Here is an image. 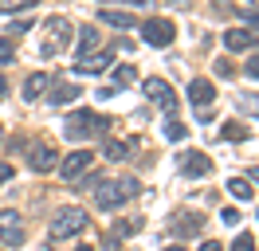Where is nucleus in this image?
Returning <instances> with one entry per match:
<instances>
[{
	"mask_svg": "<svg viewBox=\"0 0 259 251\" xmlns=\"http://www.w3.org/2000/svg\"><path fill=\"white\" fill-rule=\"evenodd\" d=\"M138 188L142 185H138L134 177H122V181H98L91 192H95V204L102 212H114V208H122L130 196H138Z\"/></svg>",
	"mask_w": 259,
	"mask_h": 251,
	"instance_id": "f257e3e1",
	"label": "nucleus"
},
{
	"mask_svg": "<svg viewBox=\"0 0 259 251\" xmlns=\"http://www.w3.org/2000/svg\"><path fill=\"white\" fill-rule=\"evenodd\" d=\"M71 39H75L71 20H67V16H51L48 24H44V44H39V55H44V59L59 55V51H67V47H71Z\"/></svg>",
	"mask_w": 259,
	"mask_h": 251,
	"instance_id": "f03ea898",
	"label": "nucleus"
},
{
	"mask_svg": "<svg viewBox=\"0 0 259 251\" xmlns=\"http://www.w3.org/2000/svg\"><path fill=\"white\" fill-rule=\"evenodd\" d=\"M110 130V118H98L95 110H75L71 118H67L63 134L71 141H87V138H98V134H106Z\"/></svg>",
	"mask_w": 259,
	"mask_h": 251,
	"instance_id": "7ed1b4c3",
	"label": "nucleus"
},
{
	"mask_svg": "<svg viewBox=\"0 0 259 251\" xmlns=\"http://www.w3.org/2000/svg\"><path fill=\"white\" fill-rule=\"evenodd\" d=\"M91 228V216H87V208H59L55 212V220H51V239H67V235H79V232H87Z\"/></svg>",
	"mask_w": 259,
	"mask_h": 251,
	"instance_id": "20e7f679",
	"label": "nucleus"
},
{
	"mask_svg": "<svg viewBox=\"0 0 259 251\" xmlns=\"http://www.w3.org/2000/svg\"><path fill=\"white\" fill-rule=\"evenodd\" d=\"M24 239H28L24 216H20L16 208H4V212H0V243H4V247H20Z\"/></svg>",
	"mask_w": 259,
	"mask_h": 251,
	"instance_id": "39448f33",
	"label": "nucleus"
},
{
	"mask_svg": "<svg viewBox=\"0 0 259 251\" xmlns=\"http://www.w3.org/2000/svg\"><path fill=\"white\" fill-rule=\"evenodd\" d=\"M138 28H142V39H146L149 47H169L173 39H177V28H173V20H161V16H153V20L138 24Z\"/></svg>",
	"mask_w": 259,
	"mask_h": 251,
	"instance_id": "423d86ee",
	"label": "nucleus"
},
{
	"mask_svg": "<svg viewBox=\"0 0 259 251\" xmlns=\"http://www.w3.org/2000/svg\"><path fill=\"white\" fill-rule=\"evenodd\" d=\"M142 91H146V98L149 102H153V106H161L165 114H173V110H177V98H173V87H169V82H165V78H146V82H142Z\"/></svg>",
	"mask_w": 259,
	"mask_h": 251,
	"instance_id": "0eeeda50",
	"label": "nucleus"
},
{
	"mask_svg": "<svg viewBox=\"0 0 259 251\" xmlns=\"http://www.w3.org/2000/svg\"><path fill=\"white\" fill-rule=\"evenodd\" d=\"M28 169H32V173H51V169H59V149H55L51 141H35L32 153H28Z\"/></svg>",
	"mask_w": 259,
	"mask_h": 251,
	"instance_id": "6e6552de",
	"label": "nucleus"
},
{
	"mask_svg": "<svg viewBox=\"0 0 259 251\" xmlns=\"http://www.w3.org/2000/svg\"><path fill=\"white\" fill-rule=\"evenodd\" d=\"M169 232L177 235V239H193V235L204 232V216L200 212H177V216L169 220Z\"/></svg>",
	"mask_w": 259,
	"mask_h": 251,
	"instance_id": "1a4fd4ad",
	"label": "nucleus"
},
{
	"mask_svg": "<svg viewBox=\"0 0 259 251\" xmlns=\"http://www.w3.org/2000/svg\"><path fill=\"white\" fill-rule=\"evenodd\" d=\"M95 165V153L91 149H75V153H67V157H59V173H63L67 181H75V177H82V173Z\"/></svg>",
	"mask_w": 259,
	"mask_h": 251,
	"instance_id": "9d476101",
	"label": "nucleus"
},
{
	"mask_svg": "<svg viewBox=\"0 0 259 251\" xmlns=\"http://www.w3.org/2000/svg\"><path fill=\"white\" fill-rule=\"evenodd\" d=\"M110 67H114V51H98V55H87V59L75 63L79 75H102V71H110Z\"/></svg>",
	"mask_w": 259,
	"mask_h": 251,
	"instance_id": "9b49d317",
	"label": "nucleus"
},
{
	"mask_svg": "<svg viewBox=\"0 0 259 251\" xmlns=\"http://www.w3.org/2000/svg\"><path fill=\"white\" fill-rule=\"evenodd\" d=\"M212 98H216V87H212L208 78H193V82H189V102H193V106L208 110Z\"/></svg>",
	"mask_w": 259,
	"mask_h": 251,
	"instance_id": "f8f14e48",
	"label": "nucleus"
},
{
	"mask_svg": "<svg viewBox=\"0 0 259 251\" xmlns=\"http://www.w3.org/2000/svg\"><path fill=\"white\" fill-rule=\"evenodd\" d=\"M181 173H185V177H208L212 161L200 153V149H193V153H185V161H181Z\"/></svg>",
	"mask_w": 259,
	"mask_h": 251,
	"instance_id": "ddd939ff",
	"label": "nucleus"
},
{
	"mask_svg": "<svg viewBox=\"0 0 259 251\" xmlns=\"http://www.w3.org/2000/svg\"><path fill=\"white\" fill-rule=\"evenodd\" d=\"M224 47L228 51H251V47H255V31H247V28L224 31Z\"/></svg>",
	"mask_w": 259,
	"mask_h": 251,
	"instance_id": "4468645a",
	"label": "nucleus"
},
{
	"mask_svg": "<svg viewBox=\"0 0 259 251\" xmlns=\"http://www.w3.org/2000/svg\"><path fill=\"white\" fill-rule=\"evenodd\" d=\"M98 47H102V31H98L95 24H87V28H79V59H87V55H95Z\"/></svg>",
	"mask_w": 259,
	"mask_h": 251,
	"instance_id": "2eb2a0df",
	"label": "nucleus"
},
{
	"mask_svg": "<svg viewBox=\"0 0 259 251\" xmlns=\"http://www.w3.org/2000/svg\"><path fill=\"white\" fill-rule=\"evenodd\" d=\"M79 82H67V78H59V82H55V91L48 94V102L51 106H67V102H75V98H79Z\"/></svg>",
	"mask_w": 259,
	"mask_h": 251,
	"instance_id": "dca6fc26",
	"label": "nucleus"
},
{
	"mask_svg": "<svg viewBox=\"0 0 259 251\" xmlns=\"http://www.w3.org/2000/svg\"><path fill=\"white\" fill-rule=\"evenodd\" d=\"M98 24H110V28H138V16L134 12H118V8H102Z\"/></svg>",
	"mask_w": 259,
	"mask_h": 251,
	"instance_id": "f3484780",
	"label": "nucleus"
},
{
	"mask_svg": "<svg viewBox=\"0 0 259 251\" xmlns=\"http://www.w3.org/2000/svg\"><path fill=\"white\" fill-rule=\"evenodd\" d=\"M48 87H51V75H44V71H35V75L28 78V82H24V98H28V102H35L39 94L48 91Z\"/></svg>",
	"mask_w": 259,
	"mask_h": 251,
	"instance_id": "a211bd4d",
	"label": "nucleus"
},
{
	"mask_svg": "<svg viewBox=\"0 0 259 251\" xmlns=\"http://www.w3.org/2000/svg\"><path fill=\"white\" fill-rule=\"evenodd\" d=\"M228 192H232L236 200H251V196H255V185H251L247 177H232V181H228Z\"/></svg>",
	"mask_w": 259,
	"mask_h": 251,
	"instance_id": "6ab92c4d",
	"label": "nucleus"
},
{
	"mask_svg": "<svg viewBox=\"0 0 259 251\" xmlns=\"http://www.w3.org/2000/svg\"><path fill=\"white\" fill-rule=\"evenodd\" d=\"M134 78H138L134 63H118V67H114V87H130Z\"/></svg>",
	"mask_w": 259,
	"mask_h": 251,
	"instance_id": "aec40b11",
	"label": "nucleus"
},
{
	"mask_svg": "<svg viewBox=\"0 0 259 251\" xmlns=\"http://www.w3.org/2000/svg\"><path fill=\"white\" fill-rule=\"evenodd\" d=\"M220 138H224V141H243V138H247V126H240V122H224Z\"/></svg>",
	"mask_w": 259,
	"mask_h": 251,
	"instance_id": "412c9836",
	"label": "nucleus"
},
{
	"mask_svg": "<svg viewBox=\"0 0 259 251\" xmlns=\"http://www.w3.org/2000/svg\"><path fill=\"white\" fill-rule=\"evenodd\" d=\"M35 4H39V0H0V12H28V8H35Z\"/></svg>",
	"mask_w": 259,
	"mask_h": 251,
	"instance_id": "4be33fe9",
	"label": "nucleus"
},
{
	"mask_svg": "<svg viewBox=\"0 0 259 251\" xmlns=\"http://www.w3.org/2000/svg\"><path fill=\"white\" fill-rule=\"evenodd\" d=\"M126 153H130V145L126 141H106V157H110V161H126Z\"/></svg>",
	"mask_w": 259,
	"mask_h": 251,
	"instance_id": "5701e85b",
	"label": "nucleus"
},
{
	"mask_svg": "<svg viewBox=\"0 0 259 251\" xmlns=\"http://www.w3.org/2000/svg\"><path fill=\"white\" fill-rule=\"evenodd\" d=\"M236 106L247 110V114H259V94L251 98V94H236Z\"/></svg>",
	"mask_w": 259,
	"mask_h": 251,
	"instance_id": "b1692460",
	"label": "nucleus"
},
{
	"mask_svg": "<svg viewBox=\"0 0 259 251\" xmlns=\"http://www.w3.org/2000/svg\"><path fill=\"white\" fill-rule=\"evenodd\" d=\"M232 251H255V235L240 232V235H236V243H232Z\"/></svg>",
	"mask_w": 259,
	"mask_h": 251,
	"instance_id": "393cba45",
	"label": "nucleus"
},
{
	"mask_svg": "<svg viewBox=\"0 0 259 251\" xmlns=\"http://www.w3.org/2000/svg\"><path fill=\"white\" fill-rule=\"evenodd\" d=\"M138 232H142V220H122L114 235H138Z\"/></svg>",
	"mask_w": 259,
	"mask_h": 251,
	"instance_id": "a878e982",
	"label": "nucleus"
},
{
	"mask_svg": "<svg viewBox=\"0 0 259 251\" xmlns=\"http://www.w3.org/2000/svg\"><path fill=\"white\" fill-rule=\"evenodd\" d=\"M12 55H16L12 39H0V67H4V63H12Z\"/></svg>",
	"mask_w": 259,
	"mask_h": 251,
	"instance_id": "bb28decb",
	"label": "nucleus"
},
{
	"mask_svg": "<svg viewBox=\"0 0 259 251\" xmlns=\"http://www.w3.org/2000/svg\"><path fill=\"white\" fill-rule=\"evenodd\" d=\"M243 75H247V78H259V51H255L247 63H243Z\"/></svg>",
	"mask_w": 259,
	"mask_h": 251,
	"instance_id": "cd10ccee",
	"label": "nucleus"
},
{
	"mask_svg": "<svg viewBox=\"0 0 259 251\" xmlns=\"http://www.w3.org/2000/svg\"><path fill=\"white\" fill-rule=\"evenodd\" d=\"M165 134H169V138H173V141H181V138H185V134H189V130H185V126H181V122H169V126H165Z\"/></svg>",
	"mask_w": 259,
	"mask_h": 251,
	"instance_id": "c85d7f7f",
	"label": "nucleus"
},
{
	"mask_svg": "<svg viewBox=\"0 0 259 251\" xmlns=\"http://www.w3.org/2000/svg\"><path fill=\"white\" fill-rule=\"evenodd\" d=\"M220 220H224L228 228H236V224H240V212H236V208H224V212H220Z\"/></svg>",
	"mask_w": 259,
	"mask_h": 251,
	"instance_id": "c756f323",
	"label": "nucleus"
},
{
	"mask_svg": "<svg viewBox=\"0 0 259 251\" xmlns=\"http://www.w3.org/2000/svg\"><path fill=\"white\" fill-rule=\"evenodd\" d=\"M212 67H216V75H232V71H236V67H232V63H228V59H216V63H212Z\"/></svg>",
	"mask_w": 259,
	"mask_h": 251,
	"instance_id": "7c9ffc66",
	"label": "nucleus"
},
{
	"mask_svg": "<svg viewBox=\"0 0 259 251\" xmlns=\"http://www.w3.org/2000/svg\"><path fill=\"white\" fill-rule=\"evenodd\" d=\"M8 181H12V165H8V161H0V185H8Z\"/></svg>",
	"mask_w": 259,
	"mask_h": 251,
	"instance_id": "2f4dec72",
	"label": "nucleus"
},
{
	"mask_svg": "<svg viewBox=\"0 0 259 251\" xmlns=\"http://www.w3.org/2000/svg\"><path fill=\"white\" fill-rule=\"evenodd\" d=\"M247 31H255V35H259V12H247Z\"/></svg>",
	"mask_w": 259,
	"mask_h": 251,
	"instance_id": "473e14b6",
	"label": "nucleus"
},
{
	"mask_svg": "<svg viewBox=\"0 0 259 251\" xmlns=\"http://www.w3.org/2000/svg\"><path fill=\"white\" fill-rule=\"evenodd\" d=\"M200 251H224V247H220L216 239H204V243H200Z\"/></svg>",
	"mask_w": 259,
	"mask_h": 251,
	"instance_id": "72a5a7b5",
	"label": "nucleus"
},
{
	"mask_svg": "<svg viewBox=\"0 0 259 251\" xmlns=\"http://www.w3.org/2000/svg\"><path fill=\"white\" fill-rule=\"evenodd\" d=\"M130 8H146V4H153V0H126Z\"/></svg>",
	"mask_w": 259,
	"mask_h": 251,
	"instance_id": "f704fd0d",
	"label": "nucleus"
},
{
	"mask_svg": "<svg viewBox=\"0 0 259 251\" xmlns=\"http://www.w3.org/2000/svg\"><path fill=\"white\" fill-rule=\"evenodd\" d=\"M4 94H8V82H4V75H0V98H4Z\"/></svg>",
	"mask_w": 259,
	"mask_h": 251,
	"instance_id": "c9c22d12",
	"label": "nucleus"
},
{
	"mask_svg": "<svg viewBox=\"0 0 259 251\" xmlns=\"http://www.w3.org/2000/svg\"><path fill=\"white\" fill-rule=\"evenodd\" d=\"M247 12H259V0H247Z\"/></svg>",
	"mask_w": 259,
	"mask_h": 251,
	"instance_id": "e433bc0d",
	"label": "nucleus"
},
{
	"mask_svg": "<svg viewBox=\"0 0 259 251\" xmlns=\"http://www.w3.org/2000/svg\"><path fill=\"white\" fill-rule=\"evenodd\" d=\"M247 181H251V185H259V169H251V177H247Z\"/></svg>",
	"mask_w": 259,
	"mask_h": 251,
	"instance_id": "4c0bfd02",
	"label": "nucleus"
},
{
	"mask_svg": "<svg viewBox=\"0 0 259 251\" xmlns=\"http://www.w3.org/2000/svg\"><path fill=\"white\" fill-rule=\"evenodd\" d=\"M165 251H189V247H185V243H173V247H165Z\"/></svg>",
	"mask_w": 259,
	"mask_h": 251,
	"instance_id": "58836bf2",
	"label": "nucleus"
},
{
	"mask_svg": "<svg viewBox=\"0 0 259 251\" xmlns=\"http://www.w3.org/2000/svg\"><path fill=\"white\" fill-rule=\"evenodd\" d=\"M169 4H177V8H185V4H189V0H169Z\"/></svg>",
	"mask_w": 259,
	"mask_h": 251,
	"instance_id": "ea45409f",
	"label": "nucleus"
},
{
	"mask_svg": "<svg viewBox=\"0 0 259 251\" xmlns=\"http://www.w3.org/2000/svg\"><path fill=\"white\" fill-rule=\"evenodd\" d=\"M75 251H95V247H87V243H82V247H75Z\"/></svg>",
	"mask_w": 259,
	"mask_h": 251,
	"instance_id": "a19ab883",
	"label": "nucleus"
},
{
	"mask_svg": "<svg viewBox=\"0 0 259 251\" xmlns=\"http://www.w3.org/2000/svg\"><path fill=\"white\" fill-rule=\"evenodd\" d=\"M0 141H4V126H0Z\"/></svg>",
	"mask_w": 259,
	"mask_h": 251,
	"instance_id": "79ce46f5",
	"label": "nucleus"
},
{
	"mask_svg": "<svg viewBox=\"0 0 259 251\" xmlns=\"http://www.w3.org/2000/svg\"><path fill=\"white\" fill-rule=\"evenodd\" d=\"M255 216H259V212H255Z\"/></svg>",
	"mask_w": 259,
	"mask_h": 251,
	"instance_id": "37998d69",
	"label": "nucleus"
}]
</instances>
